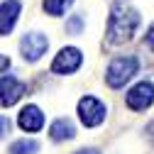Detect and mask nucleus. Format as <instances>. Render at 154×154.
Returning <instances> with one entry per match:
<instances>
[{"label":"nucleus","instance_id":"nucleus-17","mask_svg":"<svg viewBox=\"0 0 154 154\" xmlns=\"http://www.w3.org/2000/svg\"><path fill=\"white\" fill-rule=\"evenodd\" d=\"M76 154H100V152H95V149H79Z\"/></svg>","mask_w":154,"mask_h":154},{"label":"nucleus","instance_id":"nucleus-2","mask_svg":"<svg viewBox=\"0 0 154 154\" xmlns=\"http://www.w3.org/2000/svg\"><path fill=\"white\" fill-rule=\"evenodd\" d=\"M137 69H140L137 56H132V54H127V56H115V59L110 61V66H108L105 81H108L110 88H122L132 76L137 73Z\"/></svg>","mask_w":154,"mask_h":154},{"label":"nucleus","instance_id":"nucleus-10","mask_svg":"<svg viewBox=\"0 0 154 154\" xmlns=\"http://www.w3.org/2000/svg\"><path fill=\"white\" fill-rule=\"evenodd\" d=\"M73 134H76V130H73V122H71V120H66V118L54 120V122H51V127H49V137H51L54 142L71 140Z\"/></svg>","mask_w":154,"mask_h":154},{"label":"nucleus","instance_id":"nucleus-14","mask_svg":"<svg viewBox=\"0 0 154 154\" xmlns=\"http://www.w3.org/2000/svg\"><path fill=\"white\" fill-rule=\"evenodd\" d=\"M8 132H10V118H5V115H0V140H3Z\"/></svg>","mask_w":154,"mask_h":154},{"label":"nucleus","instance_id":"nucleus-8","mask_svg":"<svg viewBox=\"0 0 154 154\" xmlns=\"http://www.w3.org/2000/svg\"><path fill=\"white\" fill-rule=\"evenodd\" d=\"M17 125H20L25 132H39L44 127V112L37 105H25L20 110V118H17Z\"/></svg>","mask_w":154,"mask_h":154},{"label":"nucleus","instance_id":"nucleus-4","mask_svg":"<svg viewBox=\"0 0 154 154\" xmlns=\"http://www.w3.org/2000/svg\"><path fill=\"white\" fill-rule=\"evenodd\" d=\"M81 61H83L81 49H76V47H64L59 54H56V59L51 61V73H59V76L73 73L76 69L81 66Z\"/></svg>","mask_w":154,"mask_h":154},{"label":"nucleus","instance_id":"nucleus-9","mask_svg":"<svg viewBox=\"0 0 154 154\" xmlns=\"http://www.w3.org/2000/svg\"><path fill=\"white\" fill-rule=\"evenodd\" d=\"M20 0H5V3H0V34H10L17 17H20Z\"/></svg>","mask_w":154,"mask_h":154},{"label":"nucleus","instance_id":"nucleus-1","mask_svg":"<svg viewBox=\"0 0 154 154\" xmlns=\"http://www.w3.org/2000/svg\"><path fill=\"white\" fill-rule=\"evenodd\" d=\"M137 27H140V12L127 0H115L108 17V42L110 44L130 42Z\"/></svg>","mask_w":154,"mask_h":154},{"label":"nucleus","instance_id":"nucleus-13","mask_svg":"<svg viewBox=\"0 0 154 154\" xmlns=\"http://www.w3.org/2000/svg\"><path fill=\"white\" fill-rule=\"evenodd\" d=\"M81 29H83V17H81V15H71V20L66 22V32L79 34Z\"/></svg>","mask_w":154,"mask_h":154},{"label":"nucleus","instance_id":"nucleus-12","mask_svg":"<svg viewBox=\"0 0 154 154\" xmlns=\"http://www.w3.org/2000/svg\"><path fill=\"white\" fill-rule=\"evenodd\" d=\"M73 3V0H44V10L49 12V15H54V17H59V15H64L66 12V8Z\"/></svg>","mask_w":154,"mask_h":154},{"label":"nucleus","instance_id":"nucleus-7","mask_svg":"<svg viewBox=\"0 0 154 154\" xmlns=\"http://www.w3.org/2000/svg\"><path fill=\"white\" fill-rule=\"evenodd\" d=\"M27 91V86L20 81V79H15V76H3L0 79V105L3 108H10L15 105L17 100L22 98V93Z\"/></svg>","mask_w":154,"mask_h":154},{"label":"nucleus","instance_id":"nucleus-15","mask_svg":"<svg viewBox=\"0 0 154 154\" xmlns=\"http://www.w3.org/2000/svg\"><path fill=\"white\" fill-rule=\"evenodd\" d=\"M144 39H147V47H149V49L154 51V25H152V27L147 29V37H144Z\"/></svg>","mask_w":154,"mask_h":154},{"label":"nucleus","instance_id":"nucleus-6","mask_svg":"<svg viewBox=\"0 0 154 154\" xmlns=\"http://www.w3.org/2000/svg\"><path fill=\"white\" fill-rule=\"evenodd\" d=\"M154 103V86L152 81H140L127 91V108L130 110H147Z\"/></svg>","mask_w":154,"mask_h":154},{"label":"nucleus","instance_id":"nucleus-11","mask_svg":"<svg viewBox=\"0 0 154 154\" xmlns=\"http://www.w3.org/2000/svg\"><path fill=\"white\" fill-rule=\"evenodd\" d=\"M37 149H39V144H37L34 140H27V137H25V140L12 142L8 152H10V154H34Z\"/></svg>","mask_w":154,"mask_h":154},{"label":"nucleus","instance_id":"nucleus-5","mask_svg":"<svg viewBox=\"0 0 154 154\" xmlns=\"http://www.w3.org/2000/svg\"><path fill=\"white\" fill-rule=\"evenodd\" d=\"M47 47H49V39L39 32H27L20 39V51L25 56V61H39L42 54L47 51Z\"/></svg>","mask_w":154,"mask_h":154},{"label":"nucleus","instance_id":"nucleus-3","mask_svg":"<svg viewBox=\"0 0 154 154\" xmlns=\"http://www.w3.org/2000/svg\"><path fill=\"white\" fill-rule=\"evenodd\" d=\"M105 105L93 98V95H83V98L79 100V118L86 127H98L103 120H105Z\"/></svg>","mask_w":154,"mask_h":154},{"label":"nucleus","instance_id":"nucleus-16","mask_svg":"<svg viewBox=\"0 0 154 154\" xmlns=\"http://www.w3.org/2000/svg\"><path fill=\"white\" fill-rule=\"evenodd\" d=\"M5 69H10V59H8V56H3V54H0V73H3Z\"/></svg>","mask_w":154,"mask_h":154}]
</instances>
